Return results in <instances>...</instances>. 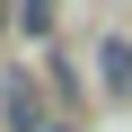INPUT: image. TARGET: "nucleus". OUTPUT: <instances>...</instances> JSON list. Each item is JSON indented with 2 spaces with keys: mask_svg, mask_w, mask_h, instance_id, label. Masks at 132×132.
I'll list each match as a JSON object with an SVG mask.
<instances>
[{
  "mask_svg": "<svg viewBox=\"0 0 132 132\" xmlns=\"http://www.w3.org/2000/svg\"><path fill=\"white\" fill-rule=\"evenodd\" d=\"M106 88H132V44H106Z\"/></svg>",
  "mask_w": 132,
  "mask_h": 132,
  "instance_id": "f257e3e1",
  "label": "nucleus"
}]
</instances>
